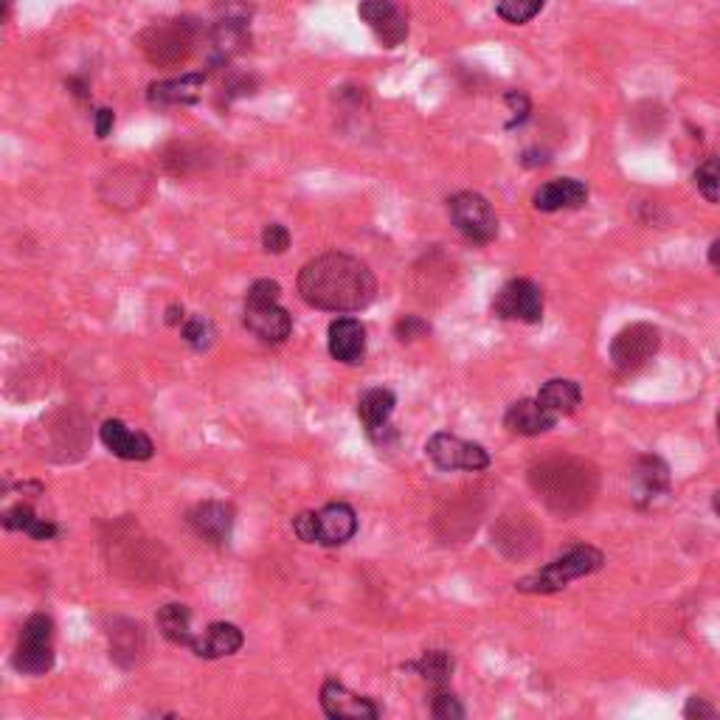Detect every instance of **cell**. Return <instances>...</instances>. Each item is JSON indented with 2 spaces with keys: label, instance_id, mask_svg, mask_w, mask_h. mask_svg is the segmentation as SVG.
<instances>
[{
  "label": "cell",
  "instance_id": "cell-1",
  "mask_svg": "<svg viewBox=\"0 0 720 720\" xmlns=\"http://www.w3.org/2000/svg\"><path fill=\"white\" fill-rule=\"evenodd\" d=\"M299 293L315 310L358 313L375 301V273L349 254H321L299 273Z\"/></svg>",
  "mask_w": 720,
  "mask_h": 720
},
{
  "label": "cell",
  "instance_id": "cell-2",
  "mask_svg": "<svg viewBox=\"0 0 720 720\" xmlns=\"http://www.w3.org/2000/svg\"><path fill=\"white\" fill-rule=\"evenodd\" d=\"M529 481H532V490L557 512L583 510L597 493L594 467L577 459H552L532 467Z\"/></svg>",
  "mask_w": 720,
  "mask_h": 720
},
{
  "label": "cell",
  "instance_id": "cell-3",
  "mask_svg": "<svg viewBox=\"0 0 720 720\" xmlns=\"http://www.w3.org/2000/svg\"><path fill=\"white\" fill-rule=\"evenodd\" d=\"M282 287L270 279H259L245 296V327L265 344H282L293 332V318L279 304Z\"/></svg>",
  "mask_w": 720,
  "mask_h": 720
},
{
  "label": "cell",
  "instance_id": "cell-4",
  "mask_svg": "<svg viewBox=\"0 0 720 720\" xmlns=\"http://www.w3.org/2000/svg\"><path fill=\"white\" fill-rule=\"evenodd\" d=\"M138 43H141V51L152 65L178 68L183 62H189V57L197 51L200 29H197V23L186 20V17L161 20V23H152L150 29H144Z\"/></svg>",
  "mask_w": 720,
  "mask_h": 720
},
{
  "label": "cell",
  "instance_id": "cell-5",
  "mask_svg": "<svg viewBox=\"0 0 720 720\" xmlns=\"http://www.w3.org/2000/svg\"><path fill=\"white\" fill-rule=\"evenodd\" d=\"M602 563H605V555H602L600 549H594V546H574L563 557L552 560L546 569L535 571V574L524 577L521 583H515V588L526 591V594H552V591L566 588L571 580H580L585 574L600 571Z\"/></svg>",
  "mask_w": 720,
  "mask_h": 720
},
{
  "label": "cell",
  "instance_id": "cell-6",
  "mask_svg": "<svg viewBox=\"0 0 720 720\" xmlns=\"http://www.w3.org/2000/svg\"><path fill=\"white\" fill-rule=\"evenodd\" d=\"M15 667L26 675H45L54 667V622L45 614L29 616L15 650Z\"/></svg>",
  "mask_w": 720,
  "mask_h": 720
},
{
  "label": "cell",
  "instance_id": "cell-7",
  "mask_svg": "<svg viewBox=\"0 0 720 720\" xmlns=\"http://www.w3.org/2000/svg\"><path fill=\"white\" fill-rule=\"evenodd\" d=\"M450 220L459 228V234H465L470 242H493L498 234V217L487 197L476 192H459L450 197Z\"/></svg>",
  "mask_w": 720,
  "mask_h": 720
},
{
  "label": "cell",
  "instance_id": "cell-8",
  "mask_svg": "<svg viewBox=\"0 0 720 720\" xmlns=\"http://www.w3.org/2000/svg\"><path fill=\"white\" fill-rule=\"evenodd\" d=\"M656 349L659 330L653 324H630L611 341V363L619 372H636L656 355Z\"/></svg>",
  "mask_w": 720,
  "mask_h": 720
},
{
  "label": "cell",
  "instance_id": "cell-9",
  "mask_svg": "<svg viewBox=\"0 0 720 720\" xmlns=\"http://www.w3.org/2000/svg\"><path fill=\"white\" fill-rule=\"evenodd\" d=\"M428 456L436 467L442 470H484L490 467V453L476 445V442H467L453 434H434L428 439Z\"/></svg>",
  "mask_w": 720,
  "mask_h": 720
},
{
  "label": "cell",
  "instance_id": "cell-10",
  "mask_svg": "<svg viewBox=\"0 0 720 720\" xmlns=\"http://www.w3.org/2000/svg\"><path fill=\"white\" fill-rule=\"evenodd\" d=\"M493 310L498 318H507V321L538 324L543 318V293L535 282L515 279L510 285L501 287V293L493 301Z\"/></svg>",
  "mask_w": 720,
  "mask_h": 720
},
{
  "label": "cell",
  "instance_id": "cell-11",
  "mask_svg": "<svg viewBox=\"0 0 720 720\" xmlns=\"http://www.w3.org/2000/svg\"><path fill=\"white\" fill-rule=\"evenodd\" d=\"M358 12L386 48H397L408 37V20L394 0H360Z\"/></svg>",
  "mask_w": 720,
  "mask_h": 720
},
{
  "label": "cell",
  "instance_id": "cell-12",
  "mask_svg": "<svg viewBox=\"0 0 720 720\" xmlns=\"http://www.w3.org/2000/svg\"><path fill=\"white\" fill-rule=\"evenodd\" d=\"M321 706L335 720H375L380 718V706L372 698L355 695L346 690L341 681H327L321 687Z\"/></svg>",
  "mask_w": 720,
  "mask_h": 720
},
{
  "label": "cell",
  "instance_id": "cell-13",
  "mask_svg": "<svg viewBox=\"0 0 720 720\" xmlns=\"http://www.w3.org/2000/svg\"><path fill=\"white\" fill-rule=\"evenodd\" d=\"M99 436H102L105 448L110 450L113 456L127 459V462H147V459H152V453H155V445H152L150 436L127 428V425L119 420H107L105 425H102Z\"/></svg>",
  "mask_w": 720,
  "mask_h": 720
},
{
  "label": "cell",
  "instance_id": "cell-14",
  "mask_svg": "<svg viewBox=\"0 0 720 720\" xmlns=\"http://www.w3.org/2000/svg\"><path fill=\"white\" fill-rule=\"evenodd\" d=\"M358 532V515L349 504H327L315 512V543L321 546H341L355 538Z\"/></svg>",
  "mask_w": 720,
  "mask_h": 720
},
{
  "label": "cell",
  "instance_id": "cell-15",
  "mask_svg": "<svg viewBox=\"0 0 720 720\" xmlns=\"http://www.w3.org/2000/svg\"><path fill=\"white\" fill-rule=\"evenodd\" d=\"M189 524L203 540L223 546L234 529V507H228L223 501H203L189 512Z\"/></svg>",
  "mask_w": 720,
  "mask_h": 720
},
{
  "label": "cell",
  "instance_id": "cell-16",
  "mask_svg": "<svg viewBox=\"0 0 720 720\" xmlns=\"http://www.w3.org/2000/svg\"><path fill=\"white\" fill-rule=\"evenodd\" d=\"M330 355L346 366H358L366 358V327L358 318H335L330 324Z\"/></svg>",
  "mask_w": 720,
  "mask_h": 720
},
{
  "label": "cell",
  "instance_id": "cell-17",
  "mask_svg": "<svg viewBox=\"0 0 720 720\" xmlns=\"http://www.w3.org/2000/svg\"><path fill=\"white\" fill-rule=\"evenodd\" d=\"M560 420L555 411H549L546 405L540 403L538 397L535 400H518L507 411L504 417V425L510 428L512 434L521 436H538L546 434L549 428H555V422Z\"/></svg>",
  "mask_w": 720,
  "mask_h": 720
},
{
  "label": "cell",
  "instance_id": "cell-18",
  "mask_svg": "<svg viewBox=\"0 0 720 720\" xmlns=\"http://www.w3.org/2000/svg\"><path fill=\"white\" fill-rule=\"evenodd\" d=\"M245 645V636L237 625L231 622H214L203 630L192 645V653L200 659H225L234 656L240 647Z\"/></svg>",
  "mask_w": 720,
  "mask_h": 720
},
{
  "label": "cell",
  "instance_id": "cell-19",
  "mask_svg": "<svg viewBox=\"0 0 720 720\" xmlns=\"http://www.w3.org/2000/svg\"><path fill=\"white\" fill-rule=\"evenodd\" d=\"M394 405H397V397L389 389H369L358 400V417L363 422V428H366V434L372 436V439H380L389 431Z\"/></svg>",
  "mask_w": 720,
  "mask_h": 720
},
{
  "label": "cell",
  "instance_id": "cell-20",
  "mask_svg": "<svg viewBox=\"0 0 720 720\" xmlns=\"http://www.w3.org/2000/svg\"><path fill=\"white\" fill-rule=\"evenodd\" d=\"M588 200V189L580 180L560 178L549 180L546 186H540L535 192V209L538 211H563V209H580Z\"/></svg>",
  "mask_w": 720,
  "mask_h": 720
},
{
  "label": "cell",
  "instance_id": "cell-21",
  "mask_svg": "<svg viewBox=\"0 0 720 720\" xmlns=\"http://www.w3.org/2000/svg\"><path fill=\"white\" fill-rule=\"evenodd\" d=\"M206 74H186L180 79H166V82H155L150 88V102L158 107L166 105H195L200 99Z\"/></svg>",
  "mask_w": 720,
  "mask_h": 720
},
{
  "label": "cell",
  "instance_id": "cell-22",
  "mask_svg": "<svg viewBox=\"0 0 720 720\" xmlns=\"http://www.w3.org/2000/svg\"><path fill=\"white\" fill-rule=\"evenodd\" d=\"M158 630L164 633L172 645L189 647V650H192L197 639L195 633H192V611L186 605H180V602H169V605H164L158 611Z\"/></svg>",
  "mask_w": 720,
  "mask_h": 720
},
{
  "label": "cell",
  "instance_id": "cell-23",
  "mask_svg": "<svg viewBox=\"0 0 720 720\" xmlns=\"http://www.w3.org/2000/svg\"><path fill=\"white\" fill-rule=\"evenodd\" d=\"M538 400L549 411H555L557 417H566V414H574L577 405L583 400V391L574 380H549L543 389H540Z\"/></svg>",
  "mask_w": 720,
  "mask_h": 720
},
{
  "label": "cell",
  "instance_id": "cell-24",
  "mask_svg": "<svg viewBox=\"0 0 720 720\" xmlns=\"http://www.w3.org/2000/svg\"><path fill=\"white\" fill-rule=\"evenodd\" d=\"M3 526L9 532H26L34 540H51L57 535V526L51 524V521H45V518H37L34 510L26 507V504H17V507L6 512L3 515Z\"/></svg>",
  "mask_w": 720,
  "mask_h": 720
},
{
  "label": "cell",
  "instance_id": "cell-25",
  "mask_svg": "<svg viewBox=\"0 0 720 720\" xmlns=\"http://www.w3.org/2000/svg\"><path fill=\"white\" fill-rule=\"evenodd\" d=\"M453 667H456V661H453V656L445 653V650H428L420 661L408 664V670H417V673H420L425 681H431V684H445L450 675H453Z\"/></svg>",
  "mask_w": 720,
  "mask_h": 720
},
{
  "label": "cell",
  "instance_id": "cell-26",
  "mask_svg": "<svg viewBox=\"0 0 720 720\" xmlns=\"http://www.w3.org/2000/svg\"><path fill=\"white\" fill-rule=\"evenodd\" d=\"M636 481L642 484V493L645 495H656L667 490L670 484V473H667V465L656 459V456H642L636 462Z\"/></svg>",
  "mask_w": 720,
  "mask_h": 720
},
{
  "label": "cell",
  "instance_id": "cell-27",
  "mask_svg": "<svg viewBox=\"0 0 720 720\" xmlns=\"http://www.w3.org/2000/svg\"><path fill=\"white\" fill-rule=\"evenodd\" d=\"M543 9V0H498V15L512 26L529 23Z\"/></svg>",
  "mask_w": 720,
  "mask_h": 720
},
{
  "label": "cell",
  "instance_id": "cell-28",
  "mask_svg": "<svg viewBox=\"0 0 720 720\" xmlns=\"http://www.w3.org/2000/svg\"><path fill=\"white\" fill-rule=\"evenodd\" d=\"M695 183L706 200H720V158H706L704 164L695 169Z\"/></svg>",
  "mask_w": 720,
  "mask_h": 720
},
{
  "label": "cell",
  "instance_id": "cell-29",
  "mask_svg": "<svg viewBox=\"0 0 720 720\" xmlns=\"http://www.w3.org/2000/svg\"><path fill=\"white\" fill-rule=\"evenodd\" d=\"M211 324L206 321V318H189L186 324H183V338L189 341V344L195 346V349H206V346L211 344Z\"/></svg>",
  "mask_w": 720,
  "mask_h": 720
},
{
  "label": "cell",
  "instance_id": "cell-30",
  "mask_svg": "<svg viewBox=\"0 0 720 720\" xmlns=\"http://www.w3.org/2000/svg\"><path fill=\"white\" fill-rule=\"evenodd\" d=\"M262 245H265L268 254H285L287 245H290V231H287L285 225L270 223L268 228L262 231Z\"/></svg>",
  "mask_w": 720,
  "mask_h": 720
},
{
  "label": "cell",
  "instance_id": "cell-31",
  "mask_svg": "<svg viewBox=\"0 0 720 720\" xmlns=\"http://www.w3.org/2000/svg\"><path fill=\"white\" fill-rule=\"evenodd\" d=\"M434 718H442V720L465 718V709L459 704V698H453L448 692H439L434 698Z\"/></svg>",
  "mask_w": 720,
  "mask_h": 720
},
{
  "label": "cell",
  "instance_id": "cell-32",
  "mask_svg": "<svg viewBox=\"0 0 720 720\" xmlns=\"http://www.w3.org/2000/svg\"><path fill=\"white\" fill-rule=\"evenodd\" d=\"M507 105H510L512 110V121L507 124V127H515V124H524L526 116H529V110H532V105H529V99H526V93H521V90H510L507 96Z\"/></svg>",
  "mask_w": 720,
  "mask_h": 720
},
{
  "label": "cell",
  "instance_id": "cell-33",
  "mask_svg": "<svg viewBox=\"0 0 720 720\" xmlns=\"http://www.w3.org/2000/svg\"><path fill=\"white\" fill-rule=\"evenodd\" d=\"M425 332H428V324L420 321L417 315H405V318L397 321V338L400 341H414V338H420Z\"/></svg>",
  "mask_w": 720,
  "mask_h": 720
},
{
  "label": "cell",
  "instance_id": "cell-34",
  "mask_svg": "<svg viewBox=\"0 0 720 720\" xmlns=\"http://www.w3.org/2000/svg\"><path fill=\"white\" fill-rule=\"evenodd\" d=\"M293 529L304 543H315V512H301L299 518L293 521Z\"/></svg>",
  "mask_w": 720,
  "mask_h": 720
},
{
  "label": "cell",
  "instance_id": "cell-35",
  "mask_svg": "<svg viewBox=\"0 0 720 720\" xmlns=\"http://www.w3.org/2000/svg\"><path fill=\"white\" fill-rule=\"evenodd\" d=\"M684 715H687V718H715V709L704 704V701H698V698H692L687 709H684Z\"/></svg>",
  "mask_w": 720,
  "mask_h": 720
},
{
  "label": "cell",
  "instance_id": "cell-36",
  "mask_svg": "<svg viewBox=\"0 0 720 720\" xmlns=\"http://www.w3.org/2000/svg\"><path fill=\"white\" fill-rule=\"evenodd\" d=\"M110 130H113V110H107V107L96 110V135H99V138H107Z\"/></svg>",
  "mask_w": 720,
  "mask_h": 720
},
{
  "label": "cell",
  "instance_id": "cell-37",
  "mask_svg": "<svg viewBox=\"0 0 720 720\" xmlns=\"http://www.w3.org/2000/svg\"><path fill=\"white\" fill-rule=\"evenodd\" d=\"M709 265L720 273V240H715L709 245Z\"/></svg>",
  "mask_w": 720,
  "mask_h": 720
},
{
  "label": "cell",
  "instance_id": "cell-38",
  "mask_svg": "<svg viewBox=\"0 0 720 720\" xmlns=\"http://www.w3.org/2000/svg\"><path fill=\"white\" fill-rule=\"evenodd\" d=\"M180 321H183V307H169L166 324H180Z\"/></svg>",
  "mask_w": 720,
  "mask_h": 720
},
{
  "label": "cell",
  "instance_id": "cell-39",
  "mask_svg": "<svg viewBox=\"0 0 720 720\" xmlns=\"http://www.w3.org/2000/svg\"><path fill=\"white\" fill-rule=\"evenodd\" d=\"M712 504H715V512H718V515H720V490H718V493H715V501H712Z\"/></svg>",
  "mask_w": 720,
  "mask_h": 720
},
{
  "label": "cell",
  "instance_id": "cell-40",
  "mask_svg": "<svg viewBox=\"0 0 720 720\" xmlns=\"http://www.w3.org/2000/svg\"><path fill=\"white\" fill-rule=\"evenodd\" d=\"M12 3H15V0H3V6H6V9H3V15H9V6H12Z\"/></svg>",
  "mask_w": 720,
  "mask_h": 720
},
{
  "label": "cell",
  "instance_id": "cell-41",
  "mask_svg": "<svg viewBox=\"0 0 720 720\" xmlns=\"http://www.w3.org/2000/svg\"><path fill=\"white\" fill-rule=\"evenodd\" d=\"M718 434H720V420H718Z\"/></svg>",
  "mask_w": 720,
  "mask_h": 720
}]
</instances>
